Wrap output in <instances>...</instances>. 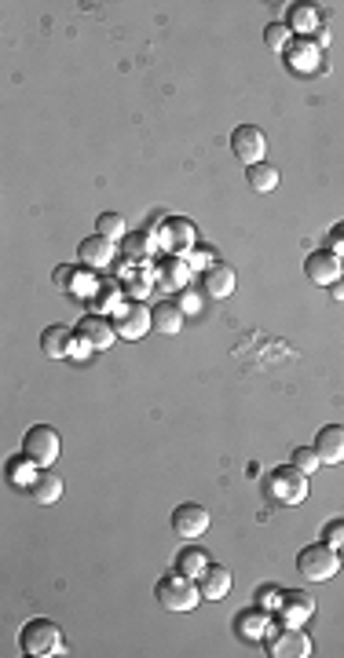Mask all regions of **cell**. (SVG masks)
Listing matches in <instances>:
<instances>
[{"instance_id":"6da1fadb","label":"cell","mask_w":344,"mask_h":658,"mask_svg":"<svg viewBox=\"0 0 344 658\" xmlns=\"http://www.w3.org/2000/svg\"><path fill=\"white\" fill-rule=\"evenodd\" d=\"M264 494H268V501L279 509H297L308 498V476L297 464H279V469L264 479Z\"/></svg>"},{"instance_id":"7a4b0ae2","label":"cell","mask_w":344,"mask_h":658,"mask_svg":"<svg viewBox=\"0 0 344 658\" xmlns=\"http://www.w3.org/2000/svg\"><path fill=\"white\" fill-rule=\"evenodd\" d=\"M154 596H157V603H162L165 611H172V615H187V611L198 608L202 589H198L195 578H187V574H180V570H176V574H165V578L157 582Z\"/></svg>"},{"instance_id":"3957f363","label":"cell","mask_w":344,"mask_h":658,"mask_svg":"<svg viewBox=\"0 0 344 658\" xmlns=\"http://www.w3.org/2000/svg\"><path fill=\"white\" fill-rule=\"evenodd\" d=\"M19 647L34 658H48V654H63V633L56 622L48 618H30L22 629H19Z\"/></svg>"},{"instance_id":"277c9868","label":"cell","mask_w":344,"mask_h":658,"mask_svg":"<svg viewBox=\"0 0 344 658\" xmlns=\"http://www.w3.org/2000/svg\"><path fill=\"white\" fill-rule=\"evenodd\" d=\"M297 570L304 582H330L333 574L340 570V553L326 541H315V545H304L301 556H297Z\"/></svg>"},{"instance_id":"5b68a950","label":"cell","mask_w":344,"mask_h":658,"mask_svg":"<svg viewBox=\"0 0 344 658\" xmlns=\"http://www.w3.org/2000/svg\"><path fill=\"white\" fill-rule=\"evenodd\" d=\"M59 450H63V439H59V432L51 425H34L30 432L22 435V454H30L41 469H51L56 457H59Z\"/></svg>"},{"instance_id":"8992f818","label":"cell","mask_w":344,"mask_h":658,"mask_svg":"<svg viewBox=\"0 0 344 658\" xmlns=\"http://www.w3.org/2000/svg\"><path fill=\"white\" fill-rule=\"evenodd\" d=\"M231 150L249 169V164H260L264 161V154H268V140H264V132L256 125H238L231 132Z\"/></svg>"},{"instance_id":"52a82bcc","label":"cell","mask_w":344,"mask_h":658,"mask_svg":"<svg viewBox=\"0 0 344 658\" xmlns=\"http://www.w3.org/2000/svg\"><path fill=\"white\" fill-rule=\"evenodd\" d=\"M209 524H213L209 512L202 505H195V501H183V505L172 509V534L183 538V541H198L209 531Z\"/></svg>"},{"instance_id":"ba28073f","label":"cell","mask_w":344,"mask_h":658,"mask_svg":"<svg viewBox=\"0 0 344 658\" xmlns=\"http://www.w3.org/2000/svg\"><path fill=\"white\" fill-rule=\"evenodd\" d=\"M114 329H118V337L125 340H140L143 333H150V311L143 308V300H132V304H121L118 315H114Z\"/></svg>"},{"instance_id":"9c48e42d","label":"cell","mask_w":344,"mask_h":658,"mask_svg":"<svg viewBox=\"0 0 344 658\" xmlns=\"http://www.w3.org/2000/svg\"><path fill=\"white\" fill-rule=\"evenodd\" d=\"M279 618H282V625H304V622H311L315 618V596L304 593V589H282Z\"/></svg>"},{"instance_id":"30bf717a","label":"cell","mask_w":344,"mask_h":658,"mask_svg":"<svg viewBox=\"0 0 344 658\" xmlns=\"http://www.w3.org/2000/svg\"><path fill=\"white\" fill-rule=\"evenodd\" d=\"M304 274L315 282V286H333V282H340L344 279V260L337 256V253H330V249H319V253H311L308 260H304Z\"/></svg>"},{"instance_id":"8fae6325","label":"cell","mask_w":344,"mask_h":658,"mask_svg":"<svg viewBox=\"0 0 344 658\" xmlns=\"http://www.w3.org/2000/svg\"><path fill=\"white\" fill-rule=\"evenodd\" d=\"M271 658H308L311 654V637L301 625H282V633L268 644Z\"/></svg>"},{"instance_id":"7c38bea8","label":"cell","mask_w":344,"mask_h":658,"mask_svg":"<svg viewBox=\"0 0 344 658\" xmlns=\"http://www.w3.org/2000/svg\"><path fill=\"white\" fill-rule=\"evenodd\" d=\"M282 59H286L289 70H297V73H315V70L323 66V48H319V41L297 37L294 44L282 51Z\"/></svg>"},{"instance_id":"4fadbf2b","label":"cell","mask_w":344,"mask_h":658,"mask_svg":"<svg viewBox=\"0 0 344 658\" xmlns=\"http://www.w3.org/2000/svg\"><path fill=\"white\" fill-rule=\"evenodd\" d=\"M73 333L81 337V340H88L96 351H107V348L118 340L114 322H111V318H103V315H85L81 322L73 325Z\"/></svg>"},{"instance_id":"5bb4252c","label":"cell","mask_w":344,"mask_h":658,"mask_svg":"<svg viewBox=\"0 0 344 658\" xmlns=\"http://www.w3.org/2000/svg\"><path fill=\"white\" fill-rule=\"evenodd\" d=\"M162 245H165V249H169L172 256L191 253V249H195V227L187 224V219L169 216L165 224H162Z\"/></svg>"},{"instance_id":"9a60e30c","label":"cell","mask_w":344,"mask_h":658,"mask_svg":"<svg viewBox=\"0 0 344 658\" xmlns=\"http://www.w3.org/2000/svg\"><path fill=\"white\" fill-rule=\"evenodd\" d=\"M268 629H271V611H264V608H249L242 615H234V633L242 637L246 644H256L268 637Z\"/></svg>"},{"instance_id":"2e32d148","label":"cell","mask_w":344,"mask_h":658,"mask_svg":"<svg viewBox=\"0 0 344 658\" xmlns=\"http://www.w3.org/2000/svg\"><path fill=\"white\" fill-rule=\"evenodd\" d=\"M202 293L209 300H227L234 293V271L224 267V264H209L202 271Z\"/></svg>"},{"instance_id":"e0dca14e","label":"cell","mask_w":344,"mask_h":658,"mask_svg":"<svg viewBox=\"0 0 344 658\" xmlns=\"http://www.w3.org/2000/svg\"><path fill=\"white\" fill-rule=\"evenodd\" d=\"M315 454L323 464H340L344 461V425H326L315 435Z\"/></svg>"},{"instance_id":"ac0fdd59","label":"cell","mask_w":344,"mask_h":658,"mask_svg":"<svg viewBox=\"0 0 344 658\" xmlns=\"http://www.w3.org/2000/svg\"><path fill=\"white\" fill-rule=\"evenodd\" d=\"M73 340H77V333L70 325H48L44 333H41V351L48 355V359H70V351H73Z\"/></svg>"},{"instance_id":"d6986e66","label":"cell","mask_w":344,"mask_h":658,"mask_svg":"<svg viewBox=\"0 0 344 658\" xmlns=\"http://www.w3.org/2000/svg\"><path fill=\"white\" fill-rule=\"evenodd\" d=\"M77 256H81L85 267L103 271V267H111V260H114V241L103 238V234H92V238H85L81 245H77Z\"/></svg>"},{"instance_id":"ffe728a7","label":"cell","mask_w":344,"mask_h":658,"mask_svg":"<svg viewBox=\"0 0 344 658\" xmlns=\"http://www.w3.org/2000/svg\"><path fill=\"white\" fill-rule=\"evenodd\" d=\"M8 483L15 486V490H30L34 483H37V476H41V464L30 457V454H15L11 461H8Z\"/></svg>"},{"instance_id":"44dd1931","label":"cell","mask_w":344,"mask_h":658,"mask_svg":"<svg viewBox=\"0 0 344 658\" xmlns=\"http://www.w3.org/2000/svg\"><path fill=\"white\" fill-rule=\"evenodd\" d=\"M198 589H202V600H224L231 593V570L209 563V570L198 578Z\"/></svg>"},{"instance_id":"7402d4cb","label":"cell","mask_w":344,"mask_h":658,"mask_svg":"<svg viewBox=\"0 0 344 658\" xmlns=\"http://www.w3.org/2000/svg\"><path fill=\"white\" fill-rule=\"evenodd\" d=\"M150 325L157 329V333H165V337L180 333V329H183V311H180V304H172V300H162L157 308H150Z\"/></svg>"},{"instance_id":"603a6c76","label":"cell","mask_w":344,"mask_h":658,"mask_svg":"<svg viewBox=\"0 0 344 658\" xmlns=\"http://www.w3.org/2000/svg\"><path fill=\"white\" fill-rule=\"evenodd\" d=\"M34 498V505H56L59 498H63V479L56 476V472H41L37 476V483L26 490Z\"/></svg>"},{"instance_id":"cb8c5ba5","label":"cell","mask_w":344,"mask_h":658,"mask_svg":"<svg viewBox=\"0 0 344 658\" xmlns=\"http://www.w3.org/2000/svg\"><path fill=\"white\" fill-rule=\"evenodd\" d=\"M286 26L294 34H301V37L315 34V30H319V8H315V4H294L289 15H286Z\"/></svg>"},{"instance_id":"d4e9b609","label":"cell","mask_w":344,"mask_h":658,"mask_svg":"<svg viewBox=\"0 0 344 658\" xmlns=\"http://www.w3.org/2000/svg\"><path fill=\"white\" fill-rule=\"evenodd\" d=\"M209 563H213V560H209V553H205V548H195V545L183 548V553L176 556V570L187 574V578H195V582L209 570Z\"/></svg>"},{"instance_id":"484cf974","label":"cell","mask_w":344,"mask_h":658,"mask_svg":"<svg viewBox=\"0 0 344 658\" xmlns=\"http://www.w3.org/2000/svg\"><path fill=\"white\" fill-rule=\"evenodd\" d=\"M246 183L256 190V195H271V190L279 187V169L268 161H260V164H249L246 169Z\"/></svg>"},{"instance_id":"4316f807","label":"cell","mask_w":344,"mask_h":658,"mask_svg":"<svg viewBox=\"0 0 344 658\" xmlns=\"http://www.w3.org/2000/svg\"><path fill=\"white\" fill-rule=\"evenodd\" d=\"M96 234L111 238V241H121V238L128 234L125 216H121V212H99V216H96Z\"/></svg>"},{"instance_id":"83f0119b","label":"cell","mask_w":344,"mask_h":658,"mask_svg":"<svg viewBox=\"0 0 344 658\" xmlns=\"http://www.w3.org/2000/svg\"><path fill=\"white\" fill-rule=\"evenodd\" d=\"M264 44H268L271 51H286L289 44H294V30H289L286 22H271L268 30H264Z\"/></svg>"},{"instance_id":"f1b7e54d","label":"cell","mask_w":344,"mask_h":658,"mask_svg":"<svg viewBox=\"0 0 344 658\" xmlns=\"http://www.w3.org/2000/svg\"><path fill=\"white\" fill-rule=\"evenodd\" d=\"M157 282L169 286V289H180L183 282H187V267H183L180 260H172V264H165L162 271H157Z\"/></svg>"},{"instance_id":"f546056e","label":"cell","mask_w":344,"mask_h":658,"mask_svg":"<svg viewBox=\"0 0 344 658\" xmlns=\"http://www.w3.org/2000/svg\"><path fill=\"white\" fill-rule=\"evenodd\" d=\"M294 464H297L304 476H315L323 461H319V454H315V447H297V450H294Z\"/></svg>"},{"instance_id":"4dcf8cb0","label":"cell","mask_w":344,"mask_h":658,"mask_svg":"<svg viewBox=\"0 0 344 658\" xmlns=\"http://www.w3.org/2000/svg\"><path fill=\"white\" fill-rule=\"evenodd\" d=\"M56 289L59 293H81V279H77V271L73 267H56Z\"/></svg>"},{"instance_id":"1f68e13d","label":"cell","mask_w":344,"mask_h":658,"mask_svg":"<svg viewBox=\"0 0 344 658\" xmlns=\"http://www.w3.org/2000/svg\"><path fill=\"white\" fill-rule=\"evenodd\" d=\"M323 541H326V545H333L337 553H340V548H344V519H333V524H326Z\"/></svg>"},{"instance_id":"d6a6232c","label":"cell","mask_w":344,"mask_h":658,"mask_svg":"<svg viewBox=\"0 0 344 658\" xmlns=\"http://www.w3.org/2000/svg\"><path fill=\"white\" fill-rule=\"evenodd\" d=\"M279 600H282V589H275V585H264L260 589V608L264 611H279Z\"/></svg>"},{"instance_id":"836d02e7","label":"cell","mask_w":344,"mask_h":658,"mask_svg":"<svg viewBox=\"0 0 344 658\" xmlns=\"http://www.w3.org/2000/svg\"><path fill=\"white\" fill-rule=\"evenodd\" d=\"M330 253L344 256V219H340V224H333V227H330Z\"/></svg>"},{"instance_id":"e575fe53","label":"cell","mask_w":344,"mask_h":658,"mask_svg":"<svg viewBox=\"0 0 344 658\" xmlns=\"http://www.w3.org/2000/svg\"><path fill=\"white\" fill-rule=\"evenodd\" d=\"M198 308H202V300H198L195 293H187V289H183V293H180V311H183V315H195Z\"/></svg>"},{"instance_id":"d590c367","label":"cell","mask_w":344,"mask_h":658,"mask_svg":"<svg viewBox=\"0 0 344 658\" xmlns=\"http://www.w3.org/2000/svg\"><path fill=\"white\" fill-rule=\"evenodd\" d=\"M92 351H96V348H92L88 340H81V337H77V340H73V351H70V359H88Z\"/></svg>"},{"instance_id":"8d00e7d4","label":"cell","mask_w":344,"mask_h":658,"mask_svg":"<svg viewBox=\"0 0 344 658\" xmlns=\"http://www.w3.org/2000/svg\"><path fill=\"white\" fill-rule=\"evenodd\" d=\"M330 293H333V300H344V279H340V282H333V286H330Z\"/></svg>"},{"instance_id":"74e56055","label":"cell","mask_w":344,"mask_h":658,"mask_svg":"<svg viewBox=\"0 0 344 658\" xmlns=\"http://www.w3.org/2000/svg\"><path fill=\"white\" fill-rule=\"evenodd\" d=\"M340 567H344V548H340Z\"/></svg>"}]
</instances>
